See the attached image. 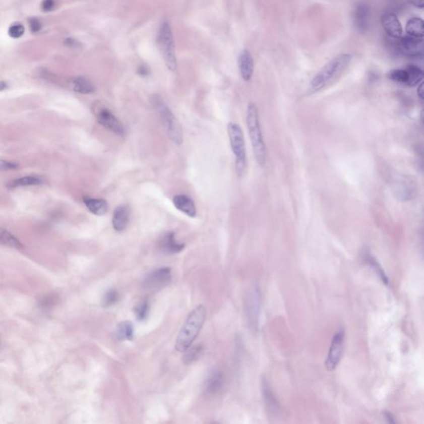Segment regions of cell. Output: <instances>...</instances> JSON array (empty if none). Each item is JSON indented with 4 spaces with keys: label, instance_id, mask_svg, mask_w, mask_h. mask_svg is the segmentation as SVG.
<instances>
[{
    "label": "cell",
    "instance_id": "6da1fadb",
    "mask_svg": "<svg viewBox=\"0 0 424 424\" xmlns=\"http://www.w3.org/2000/svg\"><path fill=\"white\" fill-rule=\"evenodd\" d=\"M246 124L255 160L260 167H264L267 162L266 144L260 124V113L255 103L251 102L247 106Z\"/></svg>",
    "mask_w": 424,
    "mask_h": 424
},
{
    "label": "cell",
    "instance_id": "7a4b0ae2",
    "mask_svg": "<svg viewBox=\"0 0 424 424\" xmlns=\"http://www.w3.org/2000/svg\"><path fill=\"white\" fill-rule=\"evenodd\" d=\"M206 319V309L202 304L196 307L188 315L176 339L175 348L179 352H185L194 342Z\"/></svg>",
    "mask_w": 424,
    "mask_h": 424
},
{
    "label": "cell",
    "instance_id": "3957f363",
    "mask_svg": "<svg viewBox=\"0 0 424 424\" xmlns=\"http://www.w3.org/2000/svg\"><path fill=\"white\" fill-rule=\"evenodd\" d=\"M350 54L341 53L332 58L315 75L310 82V92L316 93L324 88L330 81L341 73L351 60Z\"/></svg>",
    "mask_w": 424,
    "mask_h": 424
},
{
    "label": "cell",
    "instance_id": "277c9868",
    "mask_svg": "<svg viewBox=\"0 0 424 424\" xmlns=\"http://www.w3.org/2000/svg\"><path fill=\"white\" fill-rule=\"evenodd\" d=\"M152 104L159 115V118L164 126L168 137L176 145H178V146L181 145L184 143L183 129L171 109L159 96H157V95L153 96L152 99Z\"/></svg>",
    "mask_w": 424,
    "mask_h": 424
},
{
    "label": "cell",
    "instance_id": "5b68a950",
    "mask_svg": "<svg viewBox=\"0 0 424 424\" xmlns=\"http://www.w3.org/2000/svg\"><path fill=\"white\" fill-rule=\"evenodd\" d=\"M227 131L232 152L235 157V171L238 176H242L246 172L247 166L246 141L243 130L238 124L229 122L227 126Z\"/></svg>",
    "mask_w": 424,
    "mask_h": 424
},
{
    "label": "cell",
    "instance_id": "8992f818",
    "mask_svg": "<svg viewBox=\"0 0 424 424\" xmlns=\"http://www.w3.org/2000/svg\"><path fill=\"white\" fill-rule=\"evenodd\" d=\"M158 46L167 69L175 72L177 68L175 44L170 23L164 21L162 23L158 36Z\"/></svg>",
    "mask_w": 424,
    "mask_h": 424
},
{
    "label": "cell",
    "instance_id": "52a82bcc",
    "mask_svg": "<svg viewBox=\"0 0 424 424\" xmlns=\"http://www.w3.org/2000/svg\"><path fill=\"white\" fill-rule=\"evenodd\" d=\"M261 295L257 286H253L246 293L245 299V313L249 328L255 332L258 331L260 322Z\"/></svg>",
    "mask_w": 424,
    "mask_h": 424
},
{
    "label": "cell",
    "instance_id": "ba28073f",
    "mask_svg": "<svg viewBox=\"0 0 424 424\" xmlns=\"http://www.w3.org/2000/svg\"><path fill=\"white\" fill-rule=\"evenodd\" d=\"M95 118L98 123L114 135L123 137L126 135V130L123 124L118 119L110 109L107 107L99 106L95 109Z\"/></svg>",
    "mask_w": 424,
    "mask_h": 424
},
{
    "label": "cell",
    "instance_id": "9c48e42d",
    "mask_svg": "<svg viewBox=\"0 0 424 424\" xmlns=\"http://www.w3.org/2000/svg\"><path fill=\"white\" fill-rule=\"evenodd\" d=\"M344 341H345V330L341 328L335 334L331 346H330L329 352L325 363L327 371H335L341 361V356L343 354Z\"/></svg>",
    "mask_w": 424,
    "mask_h": 424
},
{
    "label": "cell",
    "instance_id": "30bf717a",
    "mask_svg": "<svg viewBox=\"0 0 424 424\" xmlns=\"http://www.w3.org/2000/svg\"><path fill=\"white\" fill-rule=\"evenodd\" d=\"M392 185L394 194L401 201H410L416 196L417 188L410 176L398 175L394 177Z\"/></svg>",
    "mask_w": 424,
    "mask_h": 424
},
{
    "label": "cell",
    "instance_id": "8fae6325",
    "mask_svg": "<svg viewBox=\"0 0 424 424\" xmlns=\"http://www.w3.org/2000/svg\"><path fill=\"white\" fill-rule=\"evenodd\" d=\"M172 279L170 268H160L149 273L143 280V287L146 289H158L167 286Z\"/></svg>",
    "mask_w": 424,
    "mask_h": 424
},
{
    "label": "cell",
    "instance_id": "7c38bea8",
    "mask_svg": "<svg viewBox=\"0 0 424 424\" xmlns=\"http://www.w3.org/2000/svg\"><path fill=\"white\" fill-rule=\"evenodd\" d=\"M399 48L402 53L408 57H422L423 55V42L422 38L405 36L402 37L399 42Z\"/></svg>",
    "mask_w": 424,
    "mask_h": 424
},
{
    "label": "cell",
    "instance_id": "4fadbf2b",
    "mask_svg": "<svg viewBox=\"0 0 424 424\" xmlns=\"http://www.w3.org/2000/svg\"><path fill=\"white\" fill-rule=\"evenodd\" d=\"M370 18H371V10L368 5L364 2H359L355 5V10L353 12V19L357 29L366 33L370 28Z\"/></svg>",
    "mask_w": 424,
    "mask_h": 424
},
{
    "label": "cell",
    "instance_id": "5bb4252c",
    "mask_svg": "<svg viewBox=\"0 0 424 424\" xmlns=\"http://www.w3.org/2000/svg\"><path fill=\"white\" fill-rule=\"evenodd\" d=\"M158 248L164 254L173 255L184 251L185 245L176 240L173 231H167L162 234L158 241Z\"/></svg>",
    "mask_w": 424,
    "mask_h": 424
},
{
    "label": "cell",
    "instance_id": "9a60e30c",
    "mask_svg": "<svg viewBox=\"0 0 424 424\" xmlns=\"http://www.w3.org/2000/svg\"><path fill=\"white\" fill-rule=\"evenodd\" d=\"M382 27L385 33L393 38H399L403 34V28L395 14L393 13H386L381 19Z\"/></svg>",
    "mask_w": 424,
    "mask_h": 424
},
{
    "label": "cell",
    "instance_id": "2e32d148",
    "mask_svg": "<svg viewBox=\"0 0 424 424\" xmlns=\"http://www.w3.org/2000/svg\"><path fill=\"white\" fill-rule=\"evenodd\" d=\"M130 220V208L128 205H120L114 209L112 225L114 230L122 232L126 229Z\"/></svg>",
    "mask_w": 424,
    "mask_h": 424
},
{
    "label": "cell",
    "instance_id": "e0dca14e",
    "mask_svg": "<svg viewBox=\"0 0 424 424\" xmlns=\"http://www.w3.org/2000/svg\"><path fill=\"white\" fill-rule=\"evenodd\" d=\"M238 66L241 77L245 81H250L254 74V60L251 52L248 50H244L239 54L238 58Z\"/></svg>",
    "mask_w": 424,
    "mask_h": 424
},
{
    "label": "cell",
    "instance_id": "ac0fdd59",
    "mask_svg": "<svg viewBox=\"0 0 424 424\" xmlns=\"http://www.w3.org/2000/svg\"><path fill=\"white\" fill-rule=\"evenodd\" d=\"M172 202L174 207L189 217L194 218L197 216V207L190 197L184 194H178L173 197Z\"/></svg>",
    "mask_w": 424,
    "mask_h": 424
},
{
    "label": "cell",
    "instance_id": "d6986e66",
    "mask_svg": "<svg viewBox=\"0 0 424 424\" xmlns=\"http://www.w3.org/2000/svg\"><path fill=\"white\" fill-rule=\"evenodd\" d=\"M84 203L86 205L89 211L95 216H101L106 214L108 211V203L102 198H93V197H85L83 198Z\"/></svg>",
    "mask_w": 424,
    "mask_h": 424
},
{
    "label": "cell",
    "instance_id": "ffe728a7",
    "mask_svg": "<svg viewBox=\"0 0 424 424\" xmlns=\"http://www.w3.org/2000/svg\"><path fill=\"white\" fill-rule=\"evenodd\" d=\"M222 385L223 374L220 371H213L205 383V393L208 395H214L220 391Z\"/></svg>",
    "mask_w": 424,
    "mask_h": 424
},
{
    "label": "cell",
    "instance_id": "44dd1931",
    "mask_svg": "<svg viewBox=\"0 0 424 424\" xmlns=\"http://www.w3.org/2000/svg\"><path fill=\"white\" fill-rule=\"evenodd\" d=\"M46 183V180L44 176L33 175V176H26L20 178L14 179L8 184L7 188L13 189V188H20V187L43 185Z\"/></svg>",
    "mask_w": 424,
    "mask_h": 424
},
{
    "label": "cell",
    "instance_id": "7402d4cb",
    "mask_svg": "<svg viewBox=\"0 0 424 424\" xmlns=\"http://www.w3.org/2000/svg\"><path fill=\"white\" fill-rule=\"evenodd\" d=\"M262 394L264 398V403L266 404L267 408L270 412L274 413H278L279 411V404L277 399H275L271 389L269 387V384L265 379H263L262 383Z\"/></svg>",
    "mask_w": 424,
    "mask_h": 424
},
{
    "label": "cell",
    "instance_id": "603a6c76",
    "mask_svg": "<svg viewBox=\"0 0 424 424\" xmlns=\"http://www.w3.org/2000/svg\"><path fill=\"white\" fill-rule=\"evenodd\" d=\"M71 85L73 91L80 94H83V95L91 94L95 91V87L93 86V84L85 77H75L72 80Z\"/></svg>",
    "mask_w": 424,
    "mask_h": 424
},
{
    "label": "cell",
    "instance_id": "cb8c5ba5",
    "mask_svg": "<svg viewBox=\"0 0 424 424\" xmlns=\"http://www.w3.org/2000/svg\"><path fill=\"white\" fill-rule=\"evenodd\" d=\"M406 33L417 38H422L424 33V23L421 18L409 19L405 27Z\"/></svg>",
    "mask_w": 424,
    "mask_h": 424
},
{
    "label": "cell",
    "instance_id": "d4e9b609",
    "mask_svg": "<svg viewBox=\"0 0 424 424\" xmlns=\"http://www.w3.org/2000/svg\"><path fill=\"white\" fill-rule=\"evenodd\" d=\"M364 259L369 266L371 267L374 271L376 272V274L380 278V280L382 281L383 283L385 285H390V279L385 274V270L383 269L382 267L380 266V264L377 262V260L370 253H366Z\"/></svg>",
    "mask_w": 424,
    "mask_h": 424
},
{
    "label": "cell",
    "instance_id": "484cf974",
    "mask_svg": "<svg viewBox=\"0 0 424 424\" xmlns=\"http://www.w3.org/2000/svg\"><path fill=\"white\" fill-rule=\"evenodd\" d=\"M115 333L116 337L119 341H131L134 337V326L132 322L125 321L118 323Z\"/></svg>",
    "mask_w": 424,
    "mask_h": 424
},
{
    "label": "cell",
    "instance_id": "4316f807",
    "mask_svg": "<svg viewBox=\"0 0 424 424\" xmlns=\"http://www.w3.org/2000/svg\"><path fill=\"white\" fill-rule=\"evenodd\" d=\"M0 245L8 246L10 248L22 250L23 248V244L11 234L9 230L5 228L0 227Z\"/></svg>",
    "mask_w": 424,
    "mask_h": 424
},
{
    "label": "cell",
    "instance_id": "83f0119b",
    "mask_svg": "<svg viewBox=\"0 0 424 424\" xmlns=\"http://www.w3.org/2000/svg\"><path fill=\"white\" fill-rule=\"evenodd\" d=\"M408 78L406 85L410 87L417 86L423 79V72L418 67L414 65L408 66L407 68Z\"/></svg>",
    "mask_w": 424,
    "mask_h": 424
},
{
    "label": "cell",
    "instance_id": "f1b7e54d",
    "mask_svg": "<svg viewBox=\"0 0 424 424\" xmlns=\"http://www.w3.org/2000/svg\"><path fill=\"white\" fill-rule=\"evenodd\" d=\"M120 299V295L114 288H109L104 292L102 297V305L104 307L113 306Z\"/></svg>",
    "mask_w": 424,
    "mask_h": 424
},
{
    "label": "cell",
    "instance_id": "f546056e",
    "mask_svg": "<svg viewBox=\"0 0 424 424\" xmlns=\"http://www.w3.org/2000/svg\"><path fill=\"white\" fill-rule=\"evenodd\" d=\"M203 347L202 345H197L194 347L191 348L190 350H187L185 355L184 357V362L186 365H190L195 362L201 355H202Z\"/></svg>",
    "mask_w": 424,
    "mask_h": 424
},
{
    "label": "cell",
    "instance_id": "4dcf8cb0",
    "mask_svg": "<svg viewBox=\"0 0 424 424\" xmlns=\"http://www.w3.org/2000/svg\"><path fill=\"white\" fill-rule=\"evenodd\" d=\"M388 78L391 81L399 82V83L406 84L408 81V75L407 70L395 69L389 72Z\"/></svg>",
    "mask_w": 424,
    "mask_h": 424
},
{
    "label": "cell",
    "instance_id": "1f68e13d",
    "mask_svg": "<svg viewBox=\"0 0 424 424\" xmlns=\"http://www.w3.org/2000/svg\"><path fill=\"white\" fill-rule=\"evenodd\" d=\"M149 311H150V305L149 301H142L141 304L138 305L135 309V315L137 317L138 320H145L149 317Z\"/></svg>",
    "mask_w": 424,
    "mask_h": 424
},
{
    "label": "cell",
    "instance_id": "d6a6232c",
    "mask_svg": "<svg viewBox=\"0 0 424 424\" xmlns=\"http://www.w3.org/2000/svg\"><path fill=\"white\" fill-rule=\"evenodd\" d=\"M24 32H25L24 27L22 24H19V23L13 24L9 28V35H10V37H13V38H19V37H21Z\"/></svg>",
    "mask_w": 424,
    "mask_h": 424
},
{
    "label": "cell",
    "instance_id": "836d02e7",
    "mask_svg": "<svg viewBox=\"0 0 424 424\" xmlns=\"http://www.w3.org/2000/svg\"><path fill=\"white\" fill-rule=\"evenodd\" d=\"M19 167V165L17 162H10V161L0 160V172L1 171H10V170H17Z\"/></svg>",
    "mask_w": 424,
    "mask_h": 424
},
{
    "label": "cell",
    "instance_id": "e575fe53",
    "mask_svg": "<svg viewBox=\"0 0 424 424\" xmlns=\"http://www.w3.org/2000/svg\"><path fill=\"white\" fill-rule=\"evenodd\" d=\"M28 23L30 26L31 32L33 33H38L42 29V23L37 18H30L28 19Z\"/></svg>",
    "mask_w": 424,
    "mask_h": 424
},
{
    "label": "cell",
    "instance_id": "d590c367",
    "mask_svg": "<svg viewBox=\"0 0 424 424\" xmlns=\"http://www.w3.org/2000/svg\"><path fill=\"white\" fill-rule=\"evenodd\" d=\"M56 302V297H55L54 295H52V296H47V297H45L42 300V302H41V307H42L45 309H49V308H51L52 305H54Z\"/></svg>",
    "mask_w": 424,
    "mask_h": 424
},
{
    "label": "cell",
    "instance_id": "8d00e7d4",
    "mask_svg": "<svg viewBox=\"0 0 424 424\" xmlns=\"http://www.w3.org/2000/svg\"><path fill=\"white\" fill-rule=\"evenodd\" d=\"M41 7L44 12L52 11L56 7V0H43Z\"/></svg>",
    "mask_w": 424,
    "mask_h": 424
},
{
    "label": "cell",
    "instance_id": "74e56055",
    "mask_svg": "<svg viewBox=\"0 0 424 424\" xmlns=\"http://www.w3.org/2000/svg\"><path fill=\"white\" fill-rule=\"evenodd\" d=\"M138 74L140 75L141 77H147V76H149V68L145 67V66L139 67V70H138Z\"/></svg>",
    "mask_w": 424,
    "mask_h": 424
},
{
    "label": "cell",
    "instance_id": "f35d334b",
    "mask_svg": "<svg viewBox=\"0 0 424 424\" xmlns=\"http://www.w3.org/2000/svg\"><path fill=\"white\" fill-rule=\"evenodd\" d=\"M409 2H410L411 5H413L416 8L423 9V0H409Z\"/></svg>",
    "mask_w": 424,
    "mask_h": 424
},
{
    "label": "cell",
    "instance_id": "ab89813d",
    "mask_svg": "<svg viewBox=\"0 0 424 424\" xmlns=\"http://www.w3.org/2000/svg\"><path fill=\"white\" fill-rule=\"evenodd\" d=\"M417 95H418V97L421 99V100H423V83H422V81H421L419 84V86H417Z\"/></svg>",
    "mask_w": 424,
    "mask_h": 424
},
{
    "label": "cell",
    "instance_id": "60d3db41",
    "mask_svg": "<svg viewBox=\"0 0 424 424\" xmlns=\"http://www.w3.org/2000/svg\"><path fill=\"white\" fill-rule=\"evenodd\" d=\"M66 45H68L69 46H77L78 45V42L76 41L75 39H72V38H68V39H66L65 41Z\"/></svg>",
    "mask_w": 424,
    "mask_h": 424
},
{
    "label": "cell",
    "instance_id": "b9f144b4",
    "mask_svg": "<svg viewBox=\"0 0 424 424\" xmlns=\"http://www.w3.org/2000/svg\"><path fill=\"white\" fill-rule=\"evenodd\" d=\"M385 418L387 419L388 422H390V423H395V420H394V417H393V415L390 413H385Z\"/></svg>",
    "mask_w": 424,
    "mask_h": 424
},
{
    "label": "cell",
    "instance_id": "7bdbcfd3",
    "mask_svg": "<svg viewBox=\"0 0 424 424\" xmlns=\"http://www.w3.org/2000/svg\"><path fill=\"white\" fill-rule=\"evenodd\" d=\"M8 85L5 81H0V91H4L7 88Z\"/></svg>",
    "mask_w": 424,
    "mask_h": 424
}]
</instances>
